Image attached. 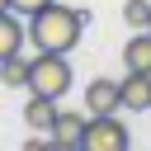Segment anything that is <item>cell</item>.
<instances>
[{"instance_id":"1","label":"cell","mask_w":151,"mask_h":151,"mask_svg":"<svg viewBox=\"0 0 151 151\" xmlns=\"http://www.w3.org/2000/svg\"><path fill=\"white\" fill-rule=\"evenodd\" d=\"M85 24H90L85 9L52 0V5H42L38 14H28V42H33L38 52H71V47L80 42Z\"/></svg>"},{"instance_id":"2","label":"cell","mask_w":151,"mask_h":151,"mask_svg":"<svg viewBox=\"0 0 151 151\" xmlns=\"http://www.w3.org/2000/svg\"><path fill=\"white\" fill-rule=\"evenodd\" d=\"M66 90H71V61H66V52H38L28 61V94L61 99Z\"/></svg>"},{"instance_id":"3","label":"cell","mask_w":151,"mask_h":151,"mask_svg":"<svg viewBox=\"0 0 151 151\" xmlns=\"http://www.w3.org/2000/svg\"><path fill=\"white\" fill-rule=\"evenodd\" d=\"M127 142H132V132L118 113H90L85 137H80L85 151H127Z\"/></svg>"},{"instance_id":"4","label":"cell","mask_w":151,"mask_h":151,"mask_svg":"<svg viewBox=\"0 0 151 151\" xmlns=\"http://www.w3.org/2000/svg\"><path fill=\"white\" fill-rule=\"evenodd\" d=\"M118 109H127V113L151 109V71H127L118 80Z\"/></svg>"},{"instance_id":"5","label":"cell","mask_w":151,"mask_h":151,"mask_svg":"<svg viewBox=\"0 0 151 151\" xmlns=\"http://www.w3.org/2000/svg\"><path fill=\"white\" fill-rule=\"evenodd\" d=\"M85 123H90V113H76V109H57V118H52V127H47L52 146H80V137H85Z\"/></svg>"},{"instance_id":"6","label":"cell","mask_w":151,"mask_h":151,"mask_svg":"<svg viewBox=\"0 0 151 151\" xmlns=\"http://www.w3.org/2000/svg\"><path fill=\"white\" fill-rule=\"evenodd\" d=\"M85 113H118V80L94 76L85 85Z\"/></svg>"},{"instance_id":"7","label":"cell","mask_w":151,"mask_h":151,"mask_svg":"<svg viewBox=\"0 0 151 151\" xmlns=\"http://www.w3.org/2000/svg\"><path fill=\"white\" fill-rule=\"evenodd\" d=\"M24 42H28V28L19 24V14H14V9H0V61L14 57Z\"/></svg>"},{"instance_id":"8","label":"cell","mask_w":151,"mask_h":151,"mask_svg":"<svg viewBox=\"0 0 151 151\" xmlns=\"http://www.w3.org/2000/svg\"><path fill=\"white\" fill-rule=\"evenodd\" d=\"M123 66L127 71H151V33L137 28L127 42H123Z\"/></svg>"},{"instance_id":"9","label":"cell","mask_w":151,"mask_h":151,"mask_svg":"<svg viewBox=\"0 0 151 151\" xmlns=\"http://www.w3.org/2000/svg\"><path fill=\"white\" fill-rule=\"evenodd\" d=\"M52 118H57V99L33 94V99H28V109H24V123H28L33 132H47V127H52Z\"/></svg>"},{"instance_id":"10","label":"cell","mask_w":151,"mask_h":151,"mask_svg":"<svg viewBox=\"0 0 151 151\" xmlns=\"http://www.w3.org/2000/svg\"><path fill=\"white\" fill-rule=\"evenodd\" d=\"M0 85H9V90L24 85V90H28V57H19V52L5 57V61H0Z\"/></svg>"},{"instance_id":"11","label":"cell","mask_w":151,"mask_h":151,"mask_svg":"<svg viewBox=\"0 0 151 151\" xmlns=\"http://www.w3.org/2000/svg\"><path fill=\"white\" fill-rule=\"evenodd\" d=\"M123 24L137 33V28H146L151 24V0H123Z\"/></svg>"},{"instance_id":"12","label":"cell","mask_w":151,"mask_h":151,"mask_svg":"<svg viewBox=\"0 0 151 151\" xmlns=\"http://www.w3.org/2000/svg\"><path fill=\"white\" fill-rule=\"evenodd\" d=\"M42 5H52V0H9V9H14V14H24V19H28V14H38Z\"/></svg>"},{"instance_id":"13","label":"cell","mask_w":151,"mask_h":151,"mask_svg":"<svg viewBox=\"0 0 151 151\" xmlns=\"http://www.w3.org/2000/svg\"><path fill=\"white\" fill-rule=\"evenodd\" d=\"M0 9H9V0H0Z\"/></svg>"},{"instance_id":"14","label":"cell","mask_w":151,"mask_h":151,"mask_svg":"<svg viewBox=\"0 0 151 151\" xmlns=\"http://www.w3.org/2000/svg\"><path fill=\"white\" fill-rule=\"evenodd\" d=\"M146 33H151V24H146Z\"/></svg>"}]
</instances>
